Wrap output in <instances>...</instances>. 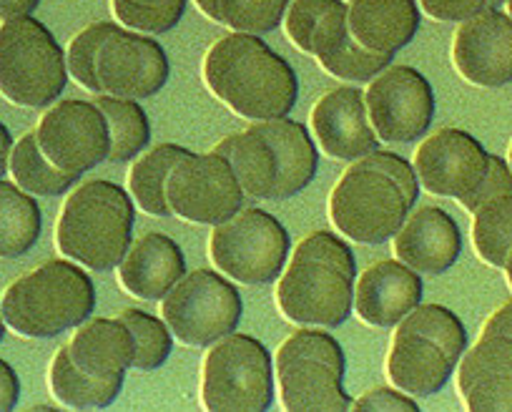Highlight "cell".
<instances>
[{
  "instance_id": "6da1fadb",
  "label": "cell",
  "mask_w": 512,
  "mask_h": 412,
  "mask_svg": "<svg viewBox=\"0 0 512 412\" xmlns=\"http://www.w3.org/2000/svg\"><path fill=\"white\" fill-rule=\"evenodd\" d=\"M204 83L226 109L249 121L284 119L299 98L292 63L254 33H229L206 51Z\"/></svg>"
},
{
  "instance_id": "7a4b0ae2",
  "label": "cell",
  "mask_w": 512,
  "mask_h": 412,
  "mask_svg": "<svg viewBox=\"0 0 512 412\" xmlns=\"http://www.w3.org/2000/svg\"><path fill=\"white\" fill-rule=\"evenodd\" d=\"M0 312L16 335L51 340L76 330L96 312V287L86 267L73 259H48L6 289Z\"/></svg>"
},
{
  "instance_id": "3957f363",
  "label": "cell",
  "mask_w": 512,
  "mask_h": 412,
  "mask_svg": "<svg viewBox=\"0 0 512 412\" xmlns=\"http://www.w3.org/2000/svg\"><path fill=\"white\" fill-rule=\"evenodd\" d=\"M136 204L126 189L106 179L68 194L56 224V247L91 272H111L134 242Z\"/></svg>"
},
{
  "instance_id": "277c9868",
  "label": "cell",
  "mask_w": 512,
  "mask_h": 412,
  "mask_svg": "<svg viewBox=\"0 0 512 412\" xmlns=\"http://www.w3.org/2000/svg\"><path fill=\"white\" fill-rule=\"evenodd\" d=\"M68 83L66 51L33 16L0 26V96L21 109H46Z\"/></svg>"
},
{
  "instance_id": "5b68a950",
  "label": "cell",
  "mask_w": 512,
  "mask_h": 412,
  "mask_svg": "<svg viewBox=\"0 0 512 412\" xmlns=\"http://www.w3.org/2000/svg\"><path fill=\"white\" fill-rule=\"evenodd\" d=\"M274 402V357L251 335L221 337L206 347L201 405L209 412H264Z\"/></svg>"
},
{
  "instance_id": "8992f818",
  "label": "cell",
  "mask_w": 512,
  "mask_h": 412,
  "mask_svg": "<svg viewBox=\"0 0 512 412\" xmlns=\"http://www.w3.org/2000/svg\"><path fill=\"white\" fill-rule=\"evenodd\" d=\"M289 234L269 212L251 206L211 227L209 257L231 282L256 287L277 282L289 259Z\"/></svg>"
},
{
  "instance_id": "52a82bcc",
  "label": "cell",
  "mask_w": 512,
  "mask_h": 412,
  "mask_svg": "<svg viewBox=\"0 0 512 412\" xmlns=\"http://www.w3.org/2000/svg\"><path fill=\"white\" fill-rule=\"evenodd\" d=\"M244 315L236 284L219 269L186 272L161 299V317L176 342L186 347H209L231 335Z\"/></svg>"
},
{
  "instance_id": "ba28073f",
  "label": "cell",
  "mask_w": 512,
  "mask_h": 412,
  "mask_svg": "<svg viewBox=\"0 0 512 412\" xmlns=\"http://www.w3.org/2000/svg\"><path fill=\"white\" fill-rule=\"evenodd\" d=\"M395 181L364 161H352L329 196V219L339 234L357 244H382L397 234L410 214Z\"/></svg>"
},
{
  "instance_id": "9c48e42d",
  "label": "cell",
  "mask_w": 512,
  "mask_h": 412,
  "mask_svg": "<svg viewBox=\"0 0 512 412\" xmlns=\"http://www.w3.org/2000/svg\"><path fill=\"white\" fill-rule=\"evenodd\" d=\"M244 189L229 161L216 151L189 154L174 166L166 181L171 214L191 224L216 227L244 209Z\"/></svg>"
},
{
  "instance_id": "30bf717a",
  "label": "cell",
  "mask_w": 512,
  "mask_h": 412,
  "mask_svg": "<svg viewBox=\"0 0 512 412\" xmlns=\"http://www.w3.org/2000/svg\"><path fill=\"white\" fill-rule=\"evenodd\" d=\"M364 103L374 134L387 144H412L430 131L435 91L412 66H387L369 81Z\"/></svg>"
},
{
  "instance_id": "8fae6325",
  "label": "cell",
  "mask_w": 512,
  "mask_h": 412,
  "mask_svg": "<svg viewBox=\"0 0 512 412\" xmlns=\"http://www.w3.org/2000/svg\"><path fill=\"white\" fill-rule=\"evenodd\" d=\"M284 320L307 327H339L354 312V279L317 259L292 257L277 282Z\"/></svg>"
},
{
  "instance_id": "7c38bea8",
  "label": "cell",
  "mask_w": 512,
  "mask_h": 412,
  "mask_svg": "<svg viewBox=\"0 0 512 412\" xmlns=\"http://www.w3.org/2000/svg\"><path fill=\"white\" fill-rule=\"evenodd\" d=\"M38 146L51 164L68 174H88L108 161L111 134L96 103L66 98L51 103L36 129Z\"/></svg>"
},
{
  "instance_id": "4fadbf2b",
  "label": "cell",
  "mask_w": 512,
  "mask_h": 412,
  "mask_svg": "<svg viewBox=\"0 0 512 412\" xmlns=\"http://www.w3.org/2000/svg\"><path fill=\"white\" fill-rule=\"evenodd\" d=\"M490 166L485 146L465 129H440L415 154V171L427 194L457 199L470 194Z\"/></svg>"
},
{
  "instance_id": "5bb4252c",
  "label": "cell",
  "mask_w": 512,
  "mask_h": 412,
  "mask_svg": "<svg viewBox=\"0 0 512 412\" xmlns=\"http://www.w3.org/2000/svg\"><path fill=\"white\" fill-rule=\"evenodd\" d=\"M169 56L154 38L118 28L101 48L98 78L103 93L121 98H151L169 81Z\"/></svg>"
},
{
  "instance_id": "9a60e30c",
  "label": "cell",
  "mask_w": 512,
  "mask_h": 412,
  "mask_svg": "<svg viewBox=\"0 0 512 412\" xmlns=\"http://www.w3.org/2000/svg\"><path fill=\"white\" fill-rule=\"evenodd\" d=\"M452 63L477 88L512 83V18L500 8H485L462 21L452 41Z\"/></svg>"
},
{
  "instance_id": "2e32d148",
  "label": "cell",
  "mask_w": 512,
  "mask_h": 412,
  "mask_svg": "<svg viewBox=\"0 0 512 412\" xmlns=\"http://www.w3.org/2000/svg\"><path fill=\"white\" fill-rule=\"evenodd\" d=\"M309 126L319 151L337 161H359L379 149V136L364 103V91L342 86L327 91L309 114Z\"/></svg>"
},
{
  "instance_id": "e0dca14e",
  "label": "cell",
  "mask_w": 512,
  "mask_h": 412,
  "mask_svg": "<svg viewBox=\"0 0 512 412\" xmlns=\"http://www.w3.org/2000/svg\"><path fill=\"white\" fill-rule=\"evenodd\" d=\"M422 302V274L400 259H382L354 279V312L369 327L392 330Z\"/></svg>"
},
{
  "instance_id": "ac0fdd59",
  "label": "cell",
  "mask_w": 512,
  "mask_h": 412,
  "mask_svg": "<svg viewBox=\"0 0 512 412\" xmlns=\"http://www.w3.org/2000/svg\"><path fill=\"white\" fill-rule=\"evenodd\" d=\"M392 252L417 274L440 277L460 259V227L440 206H412L405 224L392 237Z\"/></svg>"
},
{
  "instance_id": "d6986e66",
  "label": "cell",
  "mask_w": 512,
  "mask_h": 412,
  "mask_svg": "<svg viewBox=\"0 0 512 412\" xmlns=\"http://www.w3.org/2000/svg\"><path fill=\"white\" fill-rule=\"evenodd\" d=\"M116 269L118 282L131 297L161 302L186 274V257L174 239L149 232L131 242Z\"/></svg>"
},
{
  "instance_id": "ffe728a7",
  "label": "cell",
  "mask_w": 512,
  "mask_h": 412,
  "mask_svg": "<svg viewBox=\"0 0 512 412\" xmlns=\"http://www.w3.org/2000/svg\"><path fill=\"white\" fill-rule=\"evenodd\" d=\"M347 11V0H339L337 6L324 16L317 33H314L312 56L317 58L319 66L329 76L339 78V81L369 83L377 73L392 66L395 56L392 53L369 51L362 43H357V38L349 31Z\"/></svg>"
},
{
  "instance_id": "44dd1931",
  "label": "cell",
  "mask_w": 512,
  "mask_h": 412,
  "mask_svg": "<svg viewBox=\"0 0 512 412\" xmlns=\"http://www.w3.org/2000/svg\"><path fill=\"white\" fill-rule=\"evenodd\" d=\"M279 400L289 412H344L352 397L344 390V372L319 360L274 362Z\"/></svg>"
},
{
  "instance_id": "7402d4cb",
  "label": "cell",
  "mask_w": 512,
  "mask_h": 412,
  "mask_svg": "<svg viewBox=\"0 0 512 412\" xmlns=\"http://www.w3.org/2000/svg\"><path fill=\"white\" fill-rule=\"evenodd\" d=\"M347 23L364 48L392 53L410 46L420 31L417 0H349Z\"/></svg>"
},
{
  "instance_id": "603a6c76",
  "label": "cell",
  "mask_w": 512,
  "mask_h": 412,
  "mask_svg": "<svg viewBox=\"0 0 512 412\" xmlns=\"http://www.w3.org/2000/svg\"><path fill=\"white\" fill-rule=\"evenodd\" d=\"M455 367L435 342L397 327L387 352V377L397 390L412 397H432L447 385Z\"/></svg>"
},
{
  "instance_id": "cb8c5ba5",
  "label": "cell",
  "mask_w": 512,
  "mask_h": 412,
  "mask_svg": "<svg viewBox=\"0 0 512 412\" xmlns=\"http://www.w3.org/2000/svg\"><path fill=\"white\" fill-rule=\"evenodd\" d=\"M71 360L93 377H126L134 362V335L121 317H88L68 342Z\"/></svg>"
},
{
  "instance_id": "d4e9b609",
  "label": "cell",
  "mask_w": 512,
  "mask_h": 412,
  "mask_svg": "<svg viewBox=\"0 0 512 412\" xmlns=\"http://www.w3.org/2000/svg\"><path fill=\"white\" fill-rule=\"evenodd\" d=\"M254 126L267 136L277 156V196L274 199H292L302 194L314 181L319 171L317 141L309 134L307 126L297 124L289 116L284 119L254 121Z\"/></svg>"
},
{
  "instance_id": "484cf974",
  "label": "cell",
  "mask_w": 512,
  "mask_h": 412,
  "mask_svg": "<svg viewBox=\"0 0 512 412\" xmlns=\"http://www.w3.org/2000/svg\"><path fill=\"white\" fill-rule=\"evenodd\" d=\"M216 154L224 156L234 169L241 189L251 199H274L277 196V156L267 136L256 126L241 134H231L214 146Z\"/></svg>"
},
{
  "instance_id": "4316f807",
  "label": "cell",
  "mask_w": 512,
  "mask_h": 412,
  "mask_svg": "<svg viewBox=\"0 0 512 412\" xmlns=\"http://www.w3.org/2000/svg\"><path fill=\"white\" fill-rule=\"evenodd\" d=\"M126 377H93L71 360L68 345L56 352L48 367L51 395L71 410H103L121 395Z\"/></svg>"
},
{
  "instance_id": "83f0119b",
  "label": "cell",
  "mask_w": 512,
  "mask_h": 412,
  "mask_svg": "<svg viewBox=\"0 0 512 412\" xmlns=\"http://www.w3.org/2000/svg\"><path fill=\"white\" fill-rule=\"evenodd\" d=\"M189 149L179 144H159L141 154L128 171V194L141 212L149 217H171L169 199H166V181Z\"/></svg>"
},
{
  "instance_id": "f1b7e54d",
  "label": "cell",
  "mask_w": 512,
  "mask_h": 412,
  "mask_svg": "<svg viewBox=\"0 0 512 412\" xmlns=\"http://www.w3.org/2000/svg\"><path fill=\"white\" fill-rule=\"evenodd\" d=\"M41 206L16 181L0 179V259H18L41 239Z\"/></svg>"
},
{
  "instance_id": "f546056e",
  "label": "cell",
  "mask_w": 512,
  "mask_h": 412,
  "mask_svg": "<svg viewBox=\"0 0 512 412\" xmlns=\"http://www.w3.org/2000/svg\"><path fill=\"white\" fill-rule=\"evenodd\" d=\"M93 103L106 116L108 134H111L108 161L123 164V161H134L136 156L144 154L151 141V124L146 111L139 106V101L98 93Z\"/></svg>"
},
{
  "instance_id": "4dcf8cb0",
  "label": "cell",
  "mask_w": 512,
  "mask_h": 412,
  "mask_svg": "<svg viewBox=\"0 0 512 412\" xmlns=\"http://www.w3.org/2000/svg\"><path fill=\"white\" fill-rule=\"evenodd\" d=\"M8 171H11L13 181L33 196H63L81 179L78 174H68L48 161V156L38 146L36 131H28L13 144Z\"/></svg>"
},
{
  "instance_id": "1f68e13d",
  "label": "cell",
  "mask_w": 512,
  "mask_h": 412,
  "mask_svg": "<svg viewBox=\"0 0 512 412\" xmlns=\"http://www.w3.org/2000/svg\"><path fill=\"white\" fill-rule=\"evenodd\" d=\"M472 244L487 267H505L512 252V196H497L472 212Z\"/></svg>"
},
{
  "instance_id": "d6a6232c",
  "label": "cell",
  "mask_w": 512,
  "mask_h": 412,
  "mask_svg": "<svg viewBox=\"0 0 512 412\" xmlns=\"http://www.w3.org/2000/svg\"><path fill=\"white\" fill-rule=\"evenodd\" d=\"M400 330L420 335L425 340L435 342L452 362H460V357L467 350V330L460 317L452 309L442 304H417L410 315L400 322Z\"/></svg>"
},
{
  "instance_id": "836d02e7",
  "label": "cell",
  "mask_w": 512,
  "mask_h": 412,
  "mask_svg": "<svg viewBox=\"0 0 512 412\" xmlns=\"http://www.w3.org/2000/svg\"><path fill=\"white\" fill-rule=\"evenodd\" d=\"M118 317L126 322V327L134 335V362H131V370H159L171 357V350H174V335H171L164 317L159 320L151 312L136 307L123 309Z\"/></svg>"
},
{
  "instance_id": "e575fe53",
  "label": "cell",
  "mask_w": 512,
  "mask_h": 412,
  "mask_svg": "<svg viewBox=\"0 0 512 412\" xmlns=\"http://www.w3.org/2000/svg\"><path fill=\"white\" fill-rule=\"evenodd\" d=\"M121 26L116 23H91L88 28H83L71 43H68L66 51V66L68 76L78 83L81 88H86L88 93H103L101 78H98V56H101V48L113 33Z\"/></svg>"
},
{
  "instance_id": "d590c367",
  "label": "cell",
  "mask_w": 512,
  "mask_h": 412,
  "mask_svg": "<svg viewBox=\"0 0 512 412\" xmlns=\"http://www.w3.org/2000/svg\"><path fill=\"white\" fill-rule=\"evenodd\" d=\"M492 375H512V340L502 335H480L457 362V387L465 392L472 382Z\"/></svg>"
},
{
  "instance_id": "8d00e7d4",
  "label": "cell",
  "mask_w": 512,
  "mask_h": 412,
  "mask_svg": "<svg viewBox=\"0 0 512 412\" xmlns=\"http://www.w3.org/2000/svg\"><path fill=\"white\" fill-rule=\"evenodd\" d=\"M292 0H221V26L239 33L277 31Z\"/></svg>"
},
{
  "instance_id": "74e56055",
  "label": "cell",
  "mask_w": 512,
  "mask_h": 412,
  "mask_svg": "<svg viewBox=\"0 0 512 412\" xmlns=\"http://www.w3.org/2000/svg\"><path fill=\"white\" fill-rule=\"evenodd\" d=\"M111 8L116 21L128 31L161 36L179 26L186 11V0H171L164 6H151V3H139V0H111Z\"/></svg>"
},
{
  "instance_id": "f35d334b",
  "label": "cell",
  "mask_w": 512,
  "mask_h": 412,
  "mask_svg": "<svg viewBox=\"0 0 512 412\" xmlns=\"http://www.w3.org/2000/svg\"><path fill=\"white\" fill-rule=\"evenodd\" d=\"M287 360H319L324 365L334 367V370H347V360H344V350L329 332L319 330V327H307V330H297L289 335L287 340L279 345L274 362Z\"/></svg>"
},
{
  "instance_id": "ab89813d",
  "label": "cell",
  "mask_w": 512,
  "mask_h": 412,
  "mask_svg": "<svg viewBox=\"0 0 512 412\" xmlns=\"http://www.w3.org/2000/svg\"><path fill=\"white\" fill-rule=\"evenodd\" d=\"M337 3L339 0H292L284 13V28H287L289 41L302 53L312 56L314 33Z\"/></svg>"
},
{
  "instance_id": "60d3db41",
  "label": "cell",
  "mask_w": 512,
  "mask_h": 412,
  "mask_svg": "<svg viewBox=\"0 0 512 412\" xmlns=\"http://www.w3.org/2000/svg\"><path fill=\"white\" fill-rule=\"evenodd\" d=\"M292 257L317 259V262L339 269L344 277L357 279V262H354L352 249L332 232H312L309 237H304L302 242L297 244Z\"/></svg>"
},
{
  "instance_id": "b9f144b4",
  "label": "cell",
  "mask_w": 512,
  "mask_h": 412,
  "mask_svg": "<svg viewBox=\"0 0 512 412\" xmlns=\"http://www.w3.org/2000/svg\"><path fill=\"white\" fill-rule=\"evenodd\" d=\"M472 412H512V375H492L460 392Z\"/></svg>"
},
{
  "instance_id": "7bdbcfd3",
  "label": "cell",
  "mask_w": 512,
  "mask_h": 412,
  "mask_svg": "<svg viewBox=\"0 0 512 412\" xmlns=\"http://www.w3.org/2000/svg\"><path fill=\"white\" fill-rule=\"evenodd\" d=\"M497 196H512V169L502 156L490 154V166H487V174L482 176L480 184L470 191L467 196H462L460 204L467 212H475L480 209L485 201L497 199Z\"/></svg>"
},
{
  "instance_id": "ee69618b",
  "label": "cell",
  "mask_w": 512,
  "mask_h": 412,
  "mask_svg": "<svg viewBox=\"0 0 512 412\" xmlns=\"http://www.w3.org/2000/svg\"><path fill=\"white\" fill-rule=\"evenodd\" d=\"M359 161H364V164L372 166V169L382 171L384 176H390V179L397 184V189H400L402 194H405V199L410 201V206L417 204V196H420V179H417V171L410 161L392 154V151H382V149L372 151V154H367Z\"/></svg>"
},
{
  "instance_id": "f6af8a7d",
  "label": "cell",
  "mask_w": 512,
  "mask_h": 412,
  "mask_svg": "<svg viewBox=\"0 0 512 412\" xmlns=\"http://www.w3.org/2000/svg\"><path fill=\"white\" fill-rule=\"evenodd\" d=\"M352 410L362 412H417L420 405L412 395L392 387H372L352 402Z\"/></svg>"
},
{
  "instance_id": "bcb514c9",
  "label": "cell",
  "mask_w": 512,
  "mask_h": 412,
  "mask_svg": "<svg viewBox=\"0 0 512 412\" xmlns=\"http://www.w3.org/2000/svg\"><path fill=\"white\" fill-rule=\"evenodd\" d=\"M420 11L442 23H462L490 8V0H417Z\"/></svg>"
},
{
  "instance_id": "7dc6e473",
  "label": "cell",
  "mask_w": 512,
  "mask_h": 412,
  "mask_svg": "<svg viewBox=\"0 0 512 412\" xmlns=\"http://www.w3.org/2000/svg\"><path fill=\"white\" fill-rule=\"evenodd\" d=\"M21 397V380L6 360H0V412L16 410Z\"/></svg>"
},
{
  "instance_id": "c3c4849f",
  "label": "cell",
  "mask_w": 512,
  "mask_h": 412,
  "mask_svg": "<svg viewBox=\"0 0 512 412\" xmlns=\"http://www.w3.org/2000/svg\"><path fill=\"white\" fill-rule=\"evenodd\" d=\"M482 335H502L512 340V299L497 307L482 325Z\"/></svg>"
},
{
  "instance_id": "681fc988",
  "label": "cell",
  "mask_w": 512,
  "mask_h": 412,
  "mask_svg": "<svg viewBox=\"0 0 512 412\" xmlns=\"http://www.w3.org/2000/svg\"><path fill=\"white\" fill-rule=\"evenodd\" d=\"M41 0H0V21H13L36 13Z\"/></svg>"
},
{
  "instance_id": "f907efd6",
  "label": "cell",
  "mask_w": 512,
  "mask_h": 412,
  "mask_svg": "<svg viewBox=\"0 0 512 412\" xmlns=\"http://www.w3.org/2000/svg\"><path fill=\"white\" fill-rule=\"evenodd\" d=\"M11 151H13V136L8 126L0 121V179L11 169Z\"/></svg>"
},
{
  "instance_id": "816d5d0a",
  "label": "cell",
  "mask_w": 512,
  "mask_h": 412,
  "mask_svg": "<svg viewBox=\"0 0 512 412\" xmlns=\"http://www.w3.org/2000/svg\"><path fill=\"white\" fill-rule=\"evenodd\" d=\"M196 8H199L209 21L221 23V0H196Z\"/></svg>"
},
{
  "instance_id": "f5cc1de1",
  "label": "cell",
  "mask_w": 512,
  "mask_h": 412,
  "mask_svg": "<svg viewBox=\"0 0 512 412\" xmlns=\"http://www.w3.org/2000/svg\"><path fill=\"white\" fill-rule=\"evenodd\" d=\"M505 279H507V284H510V289H512V252H510V257H507V262H505Z\"/></svg>"
},
{
  "instance_id": "db71d44e",
  "label": "cell",
  "mask_w": 512,
  "mask_h": 412,
  "mask_svg": "<svg viewBox=\"0 0 512 412\" xmlns=\"http://www.w3.org/2000/svg\"><path fill=\"white\" fill-rule=\"evenodd\" d=\"M139 3H151V6H164V3H171V0H139Z\"/></svg>"
},
{
  "instance_id": "11a10c76",
  "label": "cell",
  "mask_w": 512,
  "mask_h": 412,
  "mask_svg": "<svg viewBox=\"0 0 512 412\" xmlns=\"http://www.w3.org/2000/svg\"><path fill=\"white\" fill-rule=\"evenodd\" d=\"M3 335H6V320H3V312H0V342H3Z\"/></svg>"
},
{
  "instance_id": "9f6ffc18",
  "label": "cell",
  "mask_w": 512,
  "mask_h": 412,
  "mask_svg": "<svg viewBox=\"0 0 512 412\" xmlns=\"http://www.w3.org/2000/svg\"><path fill=\"white\" fill-rule=\"evenodd\" d=\"M505 6V0H490V8H500Z\"/></svg>"
},
{
  "instance_id": "6f0895ef",
  "label": "cell",
  "mask_w": 512,
  "mask_h": 412,
  "mask_svg": "<svg viewBox=\"0 0 512 412\" xmlns=\"http://www.w3.org/2000/svg\"><path fill=\"white\" fill-rule=\"evenodd\" d=\"M505 6H507V16L512 18V0H505Z\"/></svg>"
},
{
  "instance_id": "680465c9",
  "label": "cell",
  "mask_w": 512,
  "mask_h": 412,
  "mask_svg": "<svg viewBox=\"0 0 512 412\" xmlns=\"http://www.w3.org/2000/svg\"><path fill=\"white\" fill-rule=\"evenodd\" d=\"M507 164H510V169H512V144H510V151H507Z\"/></svg>"
},
{
  "instance_id": "91938a15",
  "label": "cell",
  "mask_w": 512,
  "mask_h": 412,
  "mask_svg": "<svg viewBox=\"0 0 512 412\" xmlns=\"http://www.w3.org/2000/svg\"><path fill=\"white\" fill-rule=\"evenodd\" d=\"M347 3H349V0H347Z\"/></svg>"
}]
</instances>
